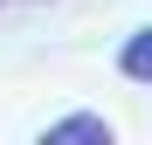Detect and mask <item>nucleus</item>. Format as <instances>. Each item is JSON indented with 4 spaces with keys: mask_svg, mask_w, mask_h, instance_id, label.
I'll list each match as a JSON object with an SVG mask.
<instances>
[{
    "mask_svg": "<svg viewBox=\"0 0 152 145\" xmlns=\"http://www.w3.org/2000/svg\"><path fill=\"white\" fill-rule=\"evenodd\" d=\"M42 145H118V138H111V125L97 111H69V117H56L42 131Z\"/></svg>",
    "mask_w": 152,
    "mask_h": 145,
    "instance_id": "f257e3e1",
    "label": "nucleus"
},
{
    "mask_svg": "<svg viewBox=\"0 0 152 145\" xmlns=\"http://www.w3.org/2000/svg\"><path fill=\"white\" fill-rule=\"evenodd\" d=\"M118 69H124L132 83H152V28H138L132 42L118 48Z\"/></svg>",
    "mask_w": 152,
    "mask_h": 145,
    "instance_id": "f03ea898",
    "label": "nucleus"
}]
</instances>
